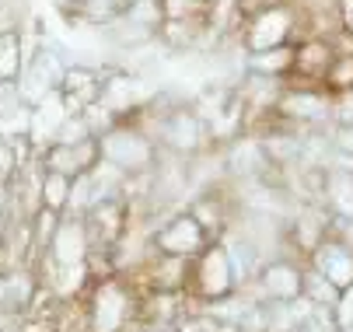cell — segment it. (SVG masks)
Here are the masks:
<instances>
[{"instance_id":"cb8c5ba5","label":"cell","mask_w":353,"mask_h":332,"mask_svg":"<svg viewBox=\"0 0 353 332\" xmlns=\"http://www.w3.org/2000/svg\"><path fill=\"white\" fill-rule=\"evenodd\" d=\"M88 136H91L88 119L77 112V116H67V119H63V126H60L57 136H53V144H81V140H88Z\"/></svg>"},{"instance_id":"7c38bea8","label":"cell","mask_w":353,"mask_h":332,"mask_svg":"<svg viewBox=\"0 0 353 332\" xmlns=\"http://www.w3.org/2000/svg\"><path fill=\"white\" fill-rule=\"evenodd\" d=\"M53 256H57L60 266L84 262V256H88V231H84V224H77V220L57 224V231H53Z\"/></svg>"},{"instance_id":"ac0fdd59","label":"cell","mask_w":353,"mask_h":332,"mask_svg":"<svg viewBox=\"0 0 353 332\" xmlns=\"http://www.w3.org/2000/svg\"><path fill=\"white\" fill-rule=\"evenodd\" d=\"M329 60H332V50L322 39H312L301 50H294V67H301V74H325Z\"/></svg>"},{"instance_id":"6da1fadb","label":"cell","mask_w":353,"mask_h":332,"mask_svg":"<svg viewBox=\"0 0 353 332\" xmlns=\"http://www.w3.org/2000/svg\"><path fill=\"white\" fill-rule=\"evenodd\" d=\"M98 147H102V161H112L123 172H143L154 161V144L140 129H126V126H112L109 133H102Z\"/></svg>"},{"instance_id":"836d02e7","label":"cell","mask_w":353,"mask_h":332,"mask_svg":"<svg viewBox=\"0 0 353 332\" xmlns=\"http://www.w3.org/2000/svg\"><path fill=\"white\" fill-rule=\"evenodd\" d=\"M0 231H4V217H0Z\"/></svg>"},{"instance_id":"d4e9b609","label":"cell","mask_w":353,"mask_h":332,"mask_svg":"<svg viewBox=\"0 0 353 332\" xmlns=\"http://www.w3.org/2000/svg\"><path fill=\"white\" fill-rule=\"evenodd\" d=\"M207 8V0H161V11H165V21H175V18H192Z\"/></svg>"},{"instance_id":"30bf717a","label":"cell","mask_w":353,"mask_h":332,"mask_svg":"<svg viewBox=\"0 0 353 332\" xmlns=\"http://www.w3.org/2000/svg\"><path fill=\"white\" fill-rule=\"evenodd\" d=\"M94 332H119L126 322V294L116 283H105L94 294Z\"/></svg>"},{"instance_id":"e0dca14e","label":"cell","mask_w":353,"mask_h":332,"mask_svg":"<svg viewBox=\"0 0 353 332\" xmlns=\"http://www.w3.org/2000/svg\"><path fill=\"white\" fill-rule=\"evenodd\" d=\"M123 18L147 28L150 35H158V28L165 25V11H161V0H130L123 8Z\"/></svg>"},{"instance_id":"484cf974","label":"cell","mask_w":353,"mask_h":332,"mask_svg":"<svg viewBox=\"0 0 353 332\" xmlns=\"http://www.w3.org/2000/svg\"><path fill=\"white\" fill-rule=\"evenodd\" d=\"M84 276H88V269H84V262H74V266H63V283H60V291L63 294H74L81 283H84Z\"/></svg>"},{"instance_id":"7a4b0ae2","label":"cell","mask_w":353,"mask_h":332,"mask_svg":"<svg viewBox=\"0 0 353 332\" xmlns=\"http://www.w3.org/2000/svg\"><path fill=\"white\" fill-rule=\"evenodd\" d=\"M290 28H294V14L283 4H273V8H266L252 18V25L245 32V50L263 53V50H273V45H283Z\"/></svg>"},{"instance_id":"2e32d148","label":"cell","mask_w":353,"mask_h":332,"mask_svg":"<svg viewBox=\"0 0 353 332\" xmlns=\"http://www.w3.org/2000/svg\"><path fill=\"white\" fill-rule=\"evenodd\" d=\"M70 175H60V172H42V185H39V196H42V207H49V210H63L67 203H70Z\"/></svg>"},{"instance_id":"9c48e42d","label":"cell","mask_w":353,"mask_h":332,"mask_svg":"<svg viewBox=\"0 0 353 332\" xmlns=\"http://www.w3.org/2000/svg\"><path fill=\"white\" fill-rule=\"evenodd\" d=\"M276 105H280V112H283V116L301 119V123H319V119H325V116H329V109H332L329 94H322V91H308V87H301V91H287Z\"/></svg>"},{"instance_id":"603a6c76","label":"cell","mask_w":353,"mask_h":332,"mask_svg":"<svg viewBox=\"0 0 353 332\" xmlns=\"http://www.w3.org/2000/svg\"><path fill=\"white\" fill-rule=\"evenodd\" d=\"M329 196H332L336 210H343V214H353V175H346V172H336V175H332V182H329Z\"/></svg>"},{"instance_id":"5bb4252c","label":"cell","mask_w":353,"mask_h":332,"mask_svg":"<svg viewBox=\"0 0 353 332\" xmlns=\"http://www.w3.org/2000/svg\"><path fill=\"white\" fill-rule=\"evenodd\" d=\"M266 291L273 298H280V301H294L301 291H305V276H301L294 266H287V262H273L266 269Z\"/></svg>"},{"instance_id":"7402d4cb","label":"cell","mask_w":353,"mask_h":332,"mask_svg":"<svg viewBox=\"0 0 353 332\" xmlns=\"http://www.w3.org/2000/svg\"><path fill=\"white\" fill-rule=\"evenodd\" d=\"M322 77L329 81V87H332V91H353V53L332 56Z\"/></svg>"},{"instance_id":"1f68e13d","label":"cell","mask_w":353,"mask_h":332,"mask_svg":"<svg viewBox=\"0 0 353 332\" xmlns=\"http://www.w3.org/2000/svg\"><path fill=\"white\" fill-rule=\"evenodd\" d=\"M203 332H238V325H231V322H217V325H214V322H207V329H203Z\"/></svg>"},{"instance_id":"4dcf8cb0","label":"cell","mask_w":353,"mask_h":332,"mask_svg":"<svg viewBox=\"0 0 353 332\" xmlns=\"http://www.w3.org/2000/svg\"><path fill=\"white\" fill-rule=\"evenodd\" d=\"M339 147H343L346 154H353V126H343V129H339Z\"/></svg>"},{"instance_id":"8992f818","label":"cell","mask_w":353,"mask_h":332,"mask_svg":"<svg viewBox=\"0 0 353 332\" xmlns=\"http://www.w3.org/2000/svg\"><path fill=\"white\" fill-rule=\"evenodd\" d=\"M158 133H161L165 144L175 147V151H196L199 144H203L207 123L199 119L192 109H172V112H161Z\"/></svg>"},{"instance_id":"4fadbf2b","label":"cell","mask_w":353,"mask_h":332,"mask_svg":"<svg viewBox=\"0 0 353 332\" xmlns=\"http://www.w3.org/2000/svg\"><path fill=\"white\" fill-rule=\"evenodd\" d=\"M319 269H322V276L332 283L336 291L353 287V256L343 252L339 245H329V249L319 252Z\"/></svg>"},{"instance_id":"f1b7e54d","label":"cell","mask_w":353,"mask_h":332,"mask_svg":"<svg viewBox=\"0 0 353 332\" xmlns=\"http://www.w3.org/2000/svg\"><path fill=\"white\" fill-rule=\"evenodd\" d=\"M339 119H343V126H353V91H343V102H339Z\"/></svg>"},{"instance_id":"ba28073f","label":"cell","mask_w":353,"mask_h":332,"mask_svg":"<svg viewBox=\"0 0 353 332\" xmlns=\"http://www.w3.org/2000/svg\"><path fill=\"white\" fill-rule=\"evenodd\" d=\"M199 291L207 298H224L231 291V280H234V266H231V256L224 249H210L203 259H199Z\"/></svg>"},{"instance_id":"277c9868","label":"cell","mask_w":353,"mask_h":332,"mask_svg":"<svg viewBox=\"0 0 353 332\" xmlns=\"http://www.w3.org/2000/svg\"><path fill=\"white\" fill-rule=\"evenodd\" d=\"M147 94H150V91H147L143 81H137L133 74H126V70H109V74L102 77L98 105L109 109L112 116H126V112H133L137 105H143Z\"/></svg>"},{"instance_id":"5b68a950","label":"cell","mask_w":353,"mask_h":332,"mask_svg":"<svg viewBox=\"0 0 353 332\" xmlns=\"http://www.w3.org/2000/svg\"><path fill=\"white\" fill-rule=\"evenodd\" d=\"M98 91H102V74L94 67H84V63H67L63 70V81H60V94L67 102V112L77 116L84 112L88 105L98 102Z\"/></svg>"},{"instance_id":"8fae6325","label":"cell","mask_w":353,"mask_h":332,"mask_svg":"<svg viewBox=\"0 0 353 332\" xmlns=\"http://www.w3.org/2000/svg\"><path fill=\"white\" fill-rule=\"evenodd\" d=\"M25 63H28L25 32H21V28L0 32V84H14V81L21 77Z\"/></svg>"},{"instance_id":"83f0119b","label":"cell","mask_w":353,"mask_h":332,"mask_svg":"<svg viewBox=\"0 0 353 332\" xmlns=\"http://www.w3.org/2000/svg\"><path fill=\"white\" fill-rule=\"evenodd\" d=\"M339 325H353V287H346V298L339 304Z\"/></svg>"},{"instance_id":"ffe728a7","label":"cell","mask_w":353,"mask_h":332,"mask_svg":"<svg viewBox=\"0 0 353 332\" xmlns=\"http://www.w3.org/2000/svg\"><path fill=\"white\" fill-rule=\"evenodd\" d=\"M28 298H32V280L28 276L0 280V311H14V308L28 304Z\"/></svg>"},{"instance_id":"52a82bcc","label":"cell","mask_w":353,"mask_h":332,"mask_svg":"<svg viewBox=\"0 0 353 332\" xmlns=\"http://www.w3.org/2000/svg\"><path fill=\"white\" fill-rule=\"evenodd\" d=\"M199 245H203V224H199L192 214L175 217V220L158 234V249H161L165 256H172V259H185V256H192Z\"/></svg>"},{"instance_id":"4316f807","label":"cell","mask_w":353,"mask_h":332,"mask_svg":"<svg viewBox=\"0 0 353 332\" xmlns=\"http://www.w3.org/2000/svg\"><path fill=\"white\" fill-rule=\"evenodd\" d=\"M305 287L315 294V301H336V287H332V283H329L325 276H312V280L305 283Z\"/></svg>"},{"instance_id":"f546056e","label":"cell","mask_w":353,"mask_h":332,"mask_svg":"<svg viewBox=\"0 0 353 332\" xmlns=\"http://www.w3.org/2000/svg\"><path fill=\"white\" fill-rule=\"evenodd\" d=\"M339 21H343V28L353 35V0H339Z\"/></svg>"},{"instance_id":"3957f363","label":"cell","mask_w":353,"mask_h":332,"mask_svg":"<svg viewBox=\"0 0 353 332\" xmlns=\"http://www.w3.org/2000/svg\"><path fill=\"white\" fill-rule=\"evenodd\" d=\"M98 161H102L98 136H88V140H81V144H49L46 158H42V165L49 172H60V175H70V178L91 172Z\"/></svg>"},{"instance_id":"d6986e66","label":"cell","mask_w":353,"mask_h":332,"mask_svg":"<svg viewBox=\"0 0 353 332\" xmlns=\"http://www.w3.org/2000/svg\"><path fill=\"white\" fill-rule=\"evenodd\" d=\"M91 220H94L98 231L105 234V242H116L119 231H123V207L109 196V200H102V203L91 207Z\"/></svg>"},{"instance_id":"d6a6232c","label":"cell","mask_w":353,"mask_h":332,"mask_svg":"<svg viewBox=\"0 0 353 332\" xmlns=\"http://www.w3.org/2000/svg\"><path fill=\"white\" fill-rule=\"evenodd\" d=\"M4 200H8V185L0 182V210H4Z\"/></svg>"},{"instance_id":"44dd1931","label":"cell","mask_w":353,"mask_h":332,"mask_svg":"<svg viewBox=\"0 0 353 332\" xmlns=\"http://www.w3.org/2000/svg\"><path fill=\"white\" fill-rule=\"evenodd\" d=\"M266 165V147L256 144V140H241V144L231 151V168L234 172H259Z\"/></svg>"},{"instance_id":"9a60e30c","label":"cell","mask_w":353,"mask_h":332,"mask_svg":"<svg viewBox=\"0 0 353 332\" xmlns=\"http://www.w3.org/2000/svg\"><path fill=\"white\" fill-rule=\"evenodd\" d=\"M248 70L266 74V77H280V74L294 70V50L283 42V45H273V50H263V53H248Z\"/></svg>"}]
</instances>
